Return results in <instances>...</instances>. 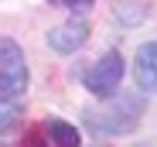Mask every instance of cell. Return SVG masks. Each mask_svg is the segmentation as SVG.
Segmentation results:
<instances>
[{
	"label": "cell",
	"instance_id": "1",
	"mask_svg": "<svg viewBox=\"0 0 157 147\" xmlns=\"http://www.w3.org/2000/svg\"><path fill=\"white\" fill-rule=\"evenodd\" d=\"M144 96H106L102 106H89L86 110V123L92 133L99 137H123V133H133L140 116H144Z\"/></svg>",
	"mask_w": 157,
	"mask_h": 147
},
{
	"label": "cell",
	"instance_id": "2",
	"mask_svg": "<svg viewBox=\"0 0 157 147\" xmlns=\"http://www.w3.org/2000/svg\"><path fill=\"white\" fill-rule=\"evenodd\" d=\"M28 89V62L14 38H0V99H21Z\"/></svg>",
	"mask_w": 157,
	"mask_h": 147
},
{
	"label": "cell",
	"instance_id": "3",
	"mask_svg": "<svg viewBox=\"0 0 157 147\" xmlns=\"http://www.w3.org/2000/svg\"><path fill=\"white\" fill-rule=\"evenodd\" d=\"M123 75H126V62H123V55L120 52H106L89 72H86V89L92 92V96H99V99H106V96H113L116 89H120V82H123Z\"/></svg>",
	"mask_w": 157,
	"mask_h": 147
},
{
	"label": "cell",
	"instance_id": "4",
	"mask_svg": "<svg viewBox=\"0 0 157 147\" xmlns=\"http://www.w3.org/2000/svg\"><path fill=\"white\" fill-rule=\"evenodd\" d=\"M86 41H89V24L82 17H68L65 24L48 31V48L58 52V55H75Z\"/></svg>",
	"mask_w": 157,
	"mask_h": 147
},
{
	"label": "cell",
	"instance_id": "5",
	"mask_svg": "<svg viewBox=\"0 0 157 147\" xmlns=\"http://www.w3.org/2000/svg\"><path fill=\"white\" fill-rule=\"evenodd\" d=\"M133 79L144 92H157V41L140 44V52L133 58Z\"/></svg>",
	"mask_w": 157,
	"mask_h": 147
},
{
	"label": "cell",
	"instance_id": "6",
	"mask_svg": "<svg viewBox=\"0 0 157 147\" xmlns=\"http://www.w3.org/2000/svg\"><path fill=\"white\" fill-rule=\"evenodd\" d=\"M44 130H48L55 147H82V133H78L75 123H65V120L51 116V120H44Z\"/></svg>",
	"mask_w": 157,
	"mask_h": 147
},
{
	"label": "cell",
	"instance_id": "7",
	"mask_svg": "<svg viewBox=\"0 0 157 147\" xmlns=\"http://www.w3.org/2000/svg\"><path fill=\"white\" fill-rule=\"evenodd\" d=\"M113 10H116V21L123 24V28H137V24H144L150 4L147 0H116Z\"/></svg>",
	"mask_w": 157,
	"mask_h": 147
},
{
	"label": "cell",
	"instance_id": "8",
	"mask_svg": "<svg viewBox=\"0 0 157 147\" xmlns=\"http://www.w3.org/2000/svg\"><path fill=\"white\" fill-rule=\"evenodd\" d=\"M21 120V99H0V133Z\"/></svg>",
	"mask_w": 157,
	"mask_h": 147
},
{
	"label": "cell",
	"instance_id": "9",
	"mask_svg": "<svg viewBox=\"0 0 157 147\" xmlns=\"http://www.w3.org/2000/svg\"><path fill=\"white\" fill-rule=\"evenodd\" d=\"M51 4H62V7H68V10H89L92 7V0H51Z\"/></svg>",
	"mask_w": 157,
	"mask_h": 147
}]
</instances>
